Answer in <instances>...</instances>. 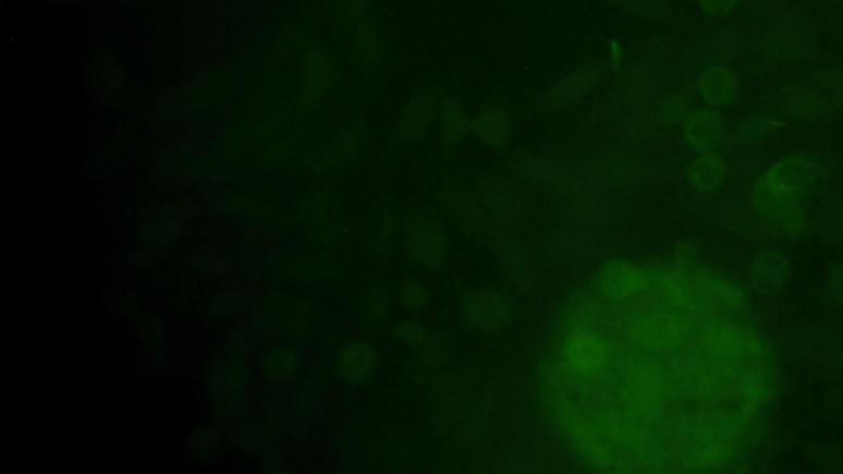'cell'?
I'll list each match as a JSON object with an SVG mask.
<instances>
[{"label":"cell","instance_id":"f6af8a7d","mask_svg":"<svg viewBox=\"0 0 843 474\" xmlns=\"http://www.w3.org/2000/svg\"><path fill=\"white\" fill-rule=\"evenodd\" d=\"M399 335L405 343L412 344V347H424L429 340L426 327L417 320H405L399 327Z\"/></svg>","mask_w":843,"mask_h":474},{"label":"cell","instance_id":"74e56055","mask_svg":"<svg viewBox=\"0 0 843 474\" xmlns=\"http://www.w3.org/2000/svg\"><path fill=\"white\" fill-rule=\"evenodd\" d=\"M810 85L833 99L836 108L843 109V66L829 64V66L810 70L806 76Z\"/></svg>","mask_w":843,"mask_h":474},{"label":"cell","instance_id":"681fc988","mask_svg":"<svg viewBox=\"0 0 843 474\" xmlns=\"http://www.w3.org/2000/svg\"><path fill=\"white\" fill-rule=\"evenodd\" d=\"M833 2H839V4H843V0H833Z\"/></svg>","mask_w":843,"mask_h":474},{"label":"cell","instance_id":"8d00e7d4","mask_svg":"<svg viewBox=\"0 0 843 474\" xmlns=\"http://www.w3.org/2000/svg\"><path fill=\"white\" fill-rule=\"evenodd\" d=\"M520 196L516 195L510 183H493L486 190V203L489 209L503 219L511 222L520 216Z\"/></svg>","mask_w":843,"mask_h":474},{"label":"cell","instance_id":"83f0119b","mask_svg":"<svg viewBox=\"0 0 843 474\" xmlns=\"http://www.w3.org/2000/svg\"><path fill=\"white\" fill-rule=\"evenodd\" d=\"M738 445L730 441L687 445L675 454L674 461L684 471H713L725 466L735 458Z\"/></svg>","mask_w":843,"mask_h":474},{"label":"cell","instance_id":"836d02e7","mask_svg":"<svg viewBox=\"0 0 843 474\" xmlns=\"http://www.w3.org/2000/svg\"><path fill=\"white\" fill-rule=\"evenodd\" d=\"M651 106L665 129L684 125V122L687 121L688 116L695 109L694 96H692L691 89L687 86L665 93L661 98L656 99L655 105Z\"/></svg>","mask_w":843,"mask_h":474},{"label":"cell","instance_id":"8fae6325","mask_svg":"<svg viewBox=\"0 0 843 474\" xmlns=\"http://www.w3.org/2000/svg\"><path fill=\"white\" fill-rule=\"evenodd\" d=\"M623 389L642 393L651 401L668 405L674 401L679 390L669 367L648 354H630L620 363Z\"/></svg>","mask_w":843,"mask_h":474},{"label":"cell","instance_id":"1f68e13d","mask_svg":"<svg viewBox=\"0 0 843 474\" xmlns=\"http://www.w3.org/2000/svg\"><path fill=\"white\" fill-rule=\"evenodd\" d=\"M723 222L730 231L743 240L765 241L772 234L771 229L759 218L755 208L743 205L740 202H725L719 206Z\"/></svg>","mask_w":843,"mask_h":474},{"label":"cell","instance_id":"3957f363","mask_svg":"<svg viewBox=\"0 0 843 474\" xmlns=\"http://www.w3.org/2000/svg\"><path fill=\"white\" fill-rule=\"evenodd\" d=\"M755 415L740 408L736 411L701 408L691 414L679 415L674 421L669 422L665 434L682 447L712 443V441H730V443L740 445L752 434Z\"/></svg>","mask_w":843,"mask_h":474},{"label":"cell","instance_id":"ab89813d","mask_svg":"<svg viewBox=\"0 0 843 474\" xmlns=\"http://www.w3.org/2000/svg\"><path fill=\"white\" fill-rule=\"evenodd\" d=\"M600 315L597 300L590 295H578L565 308L564 320L572 328H590Z\"/></svg>","mask_w":843,"mask_h":474},{"label":"cell","instance_id":"ee69618b","mask_svg":"<svg viewBox=\"0 0 843 474\" xmlns=\"http://www.w3.org/2000/svg\"><path fill=\"white\" fill-rule=\"evenodd\" d=\"M826 290L830 300L843 308V260L832 264L827 270Z\"/></svg>","mask_w":843,"mask_h":474},{"label":"cell","instance_id":"603a6c76","mask_svg":"<svg viewBox=\"0 0 843 474\" xmlns=\"http://www.w3.org/2000/svg\"><path fill=\"white\" fill-rule=\"evenodd\" d=\"M688 147L701 151H716L726 142V122L720 109L704 106L695 108L682 125Z\"/></svg>","mask_w":843,"mask_h":474},{"label":"cell","instance_id":"9a60e30c","mask_svg":"<svg viewBox=\"0 0 843 474\" xmlns=\"http://www.w3.org/2000/svg\"><path fill=\"white\" fill-rule=\"evenodd\" d=\"M791 276L793 266L790 257L778 247H765L749 259V285L759 295H780L791 282Z\"/></svg>","mask_w":843,"mask_h":474},{"label":"cell","instance_id":"30bf717a","mask_svg":"<svg viewBox=\"0 0 843 474\" xmlns=\"http://www.w3.org/2000/svg\"><path fill=\"white\" fill-rule=\"evenodd\" d=\"M823 172L826 166L820 162V158L797 151L784 155L768 167L759 177V182L774 195L801 202L817 189Z\"/></svg>","mask_w":843,"mask_h":474},{"label":"cell","instance_id":"2e32d148","mask_svg":"<svg viewBox=\"0 0 843 474\" xmlns=\"http://www.w3.org/2000/svg\"><path fill=\"white\" fill-rule=\"evenodd\" d=\"M783 125L784 119L771 109L749 112L733 125L725 144L733 154H755Z\"/></svg>","mask_w":843,"mask_h":474},{"label":"cell","instance_id":"4316f807","mask_svg":"<svg viewBox=\"0 0 843 474\" xmlns=\"http://www.w3.org/2000/svg\"><path fill=\"white\" fill-rule=\"evenodd\" d=\"M494 246L504 270L510 276L511 282L521 290L529 293L534 285V274L530 269L529 257L523 244L504 229L494 231Z\"/></svg>","mask_w":843,"mask_h":474},{"label":"cell","instance_id":"8992f818","mask_svg":"<svg viewBox=\"0 0 843 474\" xmlns=\"http://www.w3.org/2000/svg\"><path fill=\"white\" fill-rule=\"evenodd\" d=\"M694 333V320L672 306L649 309L630 325V338L646 353L672 354L687 344Z\"/></svg>","mask_w":843,"mask_h":474},{"label":"cell","instance_id":"60d3db41","mask_svg":"<svg viewBox=\"0 0 843 474\" xmlns=\"http://www.w3.org/2000/svg\"><path fill=\"white\" fill-rule=\"evenodd\" d=\"M701 247L697 241L684 240L675 246L674 254H672V260H674V267L684 272L691 274L697 269L698 263H700Z\"/></svg>","mask_w":843,"mask_h":474},{"label":"cell","instance_id":"d6a6232c","mask_svg":"<svg viewBox=\"0 0 843 474\" xmlns=\"http://www.w3.org/2000/svg\"><path fill=\"white\" fill-rule=\"evenodd\" d=\"M469 131L481 138L489 147L504 148L510 144L511 119L503 109H488L475 116L469 122Z\"/></svg>","mask_w":843,"mask_h":474},{"label":"cell","instance_id":"52a82bcc","mask_svg":"<svg viewBox=\"0 0 843 474\" xmlns=\"http://www.w3.org/2000/svg\"><path fill=\"white\" fill-rule=\"evenodd\" d=\"M761 99L784 121L787 119L801 124L823 121L839 109L830 96L810 85L807 80H781L771 83L762 89Z\"/></svg>","mask_w":843,"mask_h":474},{"label":"cell","instance_id":"cb8c5ba5","mask_svg":"<svg viewBox=\"0 0 843 474\" xmlns=\"http://www.w3.org/2000/svg\"><path fill=\"white\" fill-rule=\"evenodd\" d=\"M695 289L701 296L707 308L723 309V312H740L745 308L746 293L738 283L722 274L712 270L695 269L691 272Z\"/></svg>","mask_w":843,"mask_h":474},{"label":"cell","instance_id":"44dd1931","mask_svg":"<svg viewBox=\"0 0 843 474\" xmlns=\"http://www.w3.org/2000/svg\"><path fill=\"white\" fill-rule=\"evenodd\" d=\"M597 287L608 300H626L651 287V276L626 260H611L601 267Z\"/></svg>","mask_w":843,"mask_h":474},{"label":"cell","instance_id":"484cf974","mask_svg":"<svg viewBox=\"0 0 843 474\" xmlns=\"http://www.w3.org/2000/svg\"><path fill=\"white\" fill-rule=\"evenodd\" d=\"M517 172L530 185L546 190L565 189L575 177L574 170L567 163L547 155L524 158L517 166Z\"/></svg>","mask_w":843,"mask_h":474},{"label":"cell","instance_id":"7402d4cb","mask_svg":"<svg viewBox=\"0 0 843 474\" xmlns=\"http://www.w3.org/2000/svg\"><path fill=\"white\" fill-rule=\"evenodd\" d=\"M777 389V377L762 361L748 363L742 367L736 379L735 399L740 409L756 414L774 398Z\"/></svg>","mask_w":843,"mask_h":474},{"label":"cell","instance_id":"4dcf8cb0","mask_svg":"<svg viewBox=\"0 0 843 474\" xmlns=\"http://www.w3.org/2000/svg\"><path fill=\"white\" fill-rule=\"evenodd\" d=\"M412 256L427 267L440 266L449 254V241L442 229L433 224H420L408 235Z\"/></svg>","mask_w":843,"mask_h":474},{"label":"cell","instance_id":"277c9868","mask_svg":"<svg viewBox=\"0 0 843 474\" xmlns=\"http://www.w3.org/2000/svg\"><path fill=\"white\" fill-rule=\"evenodd\" d=\"M674 60L671 41L661 38L646 45L618 77L614 92H611L613 101L621 106H636L655 98L661 92Z\"/></svg>","mask_w":843,"mask_h":474},{"label":"cell","instance_id":"b9f144b4","mask_svg":"<svg viewBox=\"0 0 843 474\" xmlns=\"http://www.w3.org/2000/svg\"><path fill=\"white\" fill-rule=\"evenodd\" d=\"M742 2L743 0H697V5L706 17L723 22L738 11Z\"/></svg>","mask_w":843,"mask_h":474},{"label":"cell","instance_id":"e575fe53","mask_svg":"<svg viewBox=\"0 0 843 474\" xmlns=\"http://www.w3.org/2000/svg\"><path fill=\"white\" fill-rule=\"evenodd\" d=\"M341 366L347 379L365 382L375 370L376 356L371 348L366 344H351L343 351Z\"/></svg>","mask_w":843,"mask_h":474},{"label":"cell","instance_id":"bcb514c9","mask_svg":"<svg viewBox=\"0 0 843 474\" xmlns=\"http://www.w3.org/2000/svg\"><path fill=\"white\" fill-rule=\"evenodd\" d=\"M429 293L420 283H408L402 292V302L408 309H417L426 305Z\"/></svg>","mask_w":843,"mask_h":474},{"label":"cell","instance_id":"d4e9b609","mask_svg":"<svg viewBox=\"0 0 843 474\" xmlns=\"http://www.w3.org/2000/svg\"><path fill=\"white\" fill-rule=\"evenodd\" d=\"M712 63L736 66L749 53V34L742 25L723 21L700 40Z\"/></svg>","mask_w":843,"mask_h":474},{"label":"cell","instance_id":"f35d334b","mask_svg":"<svg viewBox=\"0 0 843 474\" xmlns=\"http://www.w3.org/2000/svg\"><path fill=\"white\" fill-rule=\"evenodd\" d=\"M607 2L630 14L652 19V21H665L674 14L672 0H607Z\"/></svg>","mask_w":843,"mask_h":474},{"label":"cell","instance_id":"ac0fdd59","mask_svg":"<svg viewBox=\"0 0 843 474\" xmlns=\"http://www.w3.org/2000/svg\"><path fill=\"white\" fill-rule=\"evenodd\" d=\"M794 351L830 373L843 374V337L830 328H806L794 337Z\"/></svg>","mask_w":843,"mask_h":474},{"label":"cell","instance_id":"c3c4849f","mask_svg":"<svg viewBox=\"0 0 843 474\" xmlns=\"http://www.w3.org/2000/svg\"><path fill=\"white\" fill-rule=\"evenodd\" d=\"M839 34H840V38H842V41H843V22L842 24L839 25Z\"/></svg>","mask_w":843,"mask_h":474},{"label":"cell","instance_id":"5bb4252c","mask_svg":"<svg viewBox=\"0 0 843 474\" xmlns=\"http://www.w3.org/2000/svg\"><path fill=\"white\" fill-rule=\"evenodd\" d=\"M567 366L582 377H595L607 369L610 348L591 328H572L564 343Z\"/></svg>","mask_w":843,"mask_h":474},{"label":"cell","instance_id":"7bdbcfd3","mask_svg":"<svg viewBox=\"0 0 843 474\" xmlns=\"http://www.w3.org/2000/svg\"><path fill=\"white\" fill-rule=\"evenodd\" d=\"M408 127L418 129L432 118V99L426 93H418L408 101Z\"/></svg>","mask_w":843,"mask_h":474},{"label":"cell","instance_id":"4fadbf2b","mask_svg":"<svg viewBox=\"0 0 843 474\" xmlns=\"http://www.w3.org/2000/svg\"><path fill=\"white\" fill-rule=\"evenodd\" d=\"M463 315L476 331L494 333L513 321L516 303L510 293L500 289L476 290L463 302Z\"/></svg>","mask_w":843,"mask_h":474},{"label":"cell","instance_id":"f546056e","mask_svg":"<svg viewBox=\"0 0 843 474\" xmlns=\"http://www.w3.org/2000/svg\"><path fill=\"white\" fill-rule=\"evenodd\" d=\"M729 175V163L720 151H701L688 166L687 177L692 189L704 195L719 192Z\"/></svg>","mask_w":843,"mask_h":474},{"label":"cell","instance_id":"d6986e66","mask_svg":"<svg viewBox=\"0 0 843 474\" xmlns=\"http://www.w3.org/2000/svg\"><path fill=\"white\" fill-rule=\"evenodd\" d=\"M695 89L710 108L723 109L735 105L742 92L740 74L733 64L712 63L698 73Z\"/></svg>","mask_w":843,"mask_h":474},{"label":"cell","instance_id":"6da1fadb","mask_svg":"<svg viewBox=\"0 0 843 474\" xmlns=\"http://www.w3.org/2000/svg\"><path fill=\"white\" fill-rule=\"evenodd\" d=\"M745 364L733 363L701 350L684 351L669 370L679 392L700 408H720L735 398L736 379Z\"/></svg>","mask_w":843,"mask_h":474},{"label":"cell","instance_id":"7dc6e473","mask_svg":"<svg viewBox=\"0 0 843 474\" xmlns=\"http://www.w3.org/2000/svg\"><path fill=\"white\" fill-rule=\"evenodd\" d=\"M743 2H745L746 9H748L749 15H753L761 11L766 5L772 4L774 0H743Z\"/></svg>","mask_w":843,"mask_h":474},{"label":"cell","instance_id":"f1b7e54d","mask_svg":"<svg viewBox=\"0 0 843 474\" xmlns=\"http://www.w3.org/2000/svg\"><path fill=\"white\" fill-rule=\"evenodd\" d=\"M581 173L607 185H627L642 177L643 166L630 155L610 154L588 163Z\"/></svg>","mask_w":843,"mask_h":474},{"label":"cell","instance_id":"e0dca14e","mask_svg":"<svg viewBox=\"0 0 843 474\" xmlns=\"http://www.w3.org/2000/svg\"><path fill=\"white\" fill-rule=\"evenodd\" d=\"M649 276H651V285L655 287L656 292L672 308L681 309L691 316L710 312L701 296L698 295L691 274L675 269V267H665V269L655 270Z\"/></svg>","mask_w":843,"mask_h":474},{"label":"cell","instance_id":"7c38bea8","mask_svg":"<svg viewBox=\"0 0 843 474\" xmlns=\"http://www.w3.org/2000/svg\"><path fill=\"white\" fill-rule=\"evenodd\" d=\"M753 208L772 232L786 238L806 234L809 221L801 202L774 195L759 179L753 185Z\"/></svg>","mask_w":843,"mask_h":474},{"label":"cell","instance_id":"5b68a950","mask_svg":"<svg viewBox=\"0 0 843 474\" xmlns=\"http://www.w3.org/2000/svg\"><path fill=\"white\" fill-rule=\"evenodd\" d=\"M552 415L560 430L564 432L572 447L575 448L585 463L594 466L595 470H618V464L623 458L618 457L607 438L598 430L595 422L588 421L584 412L569 401L564 396L552 401Z\"/></svg>","mask_w":843,"mask_h":474},{"label":"cell","instance_id":"ba28073f","mask_svg":"<svg viewBox=\"0 0 843 474\" xmlns=\"http://www.w3.org/2000/svg\"><path fill=\"white\" fill-rule=\"evenodd\" d=\"M594 422L611 447L626 451L649 470H664L665 464L674 461L662 450L646 425L633 421L623 412L601 411Z\"/></svg>","mask_w":843,"mask_h":474},{"label":"cell","instance_id":"d590c367","mask_svg":"<svg viewBox=\"0 0 843 474\" xmlns=\"http://www.w3.org/2000/svg\"><path fill=\"white\" fill-rule=\"evenodd\" d=\"M440 127H442L447 144L453 145V147L462 144L466 132L469 131L468 119L455 99H447L440 106Z\"/></svg>","mask_w":843,"mask_h":474},{"label":"cell","instance_id":"7a4b0ae2","mask_svg":"<svg viewBox=\"0 0 843 474\" xmlns=\"http://www.w3.org/2000/svg\"><path fill=\"white\" fill-rule=\"evenodd\" d=\"M749 53L761 70L790 66L816 57L817 40L813 21L801 12L790 21L774 25H758L749 34Z\"/></svg>","mask_w":843,"mask_h":474},{"label":"cell","instance_id":"ffe728a7","mask_svg":"<svg viewBox=\"0 0 843 474\" xmlns=\"http://www.w3.org/2000/svg\"><path fill=\"white\" fill-rule=\"evenodd\" d=\"M603 76L604 66L601 63L577 68L547 89L546 101L557 109L574 108L598 88Z\"/></svg>","mask_w":843,"mask_h":474},{"label":"cell","instance_id":"9c48e42d","mask_svg":"<svg viewBox=\"0 0 843 474\" xmlns=\"http://www.w3.org/2000/svg\"><path fill=\"white\" fill-rule=\"evenodd\" d=\"M698 347L713 356L738 364L758 363L768 354L765 340L756 331L722 318H712L701 325Z\"/></svg>","mask_w":843,"mask_h":474}]
</instances>
